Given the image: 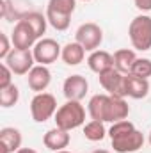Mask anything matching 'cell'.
Masks as SVG:
<instances>
[{
	"label": "cell",
	"mask_w": 151,
	"mask_h": 153,
	"mask_svg": "<svg viewBox=\"0 0 151 153\" xmlns=\"http://www.w3.org/2000/svg\"><path fill=\"white\" fill-rule=\"evenodd\" d=\"M50 82H52V73H50L48 66L38 64L29 71L27 84L34 93H44V89L50 85Z\"/></svg>",
	"instance_id": "5bb4252c"
},
{
	"label": "cell",
	"mask_w": 151,
	"mask_h": 153,
	"mask_svg": "<svg viewBox=\"0 0 151 153\" xmlns=\"http://www.w3.org/2000/svg\"><path fill=\"white\" fill-rule=\"evenodd\" d=\"M82 2H91V0H82Z\"/></svg>",
	"instance_id": "d6a6232c"
},
{
	"label": "cell",
	"mask_w": 151,
	"mask_h": 153,
	"mask_svg": "<svg viewBox=\"0 0 151 153\" xmlns=\"http://www.w3.org/2000/svg\"><path fill=\"white\" fill-rule=\"evenodd\" d=\"M87 111H89L91 119H98L103 123H114V96L94 94L87 103Z\"/></svg>",
	"instance_id": "277c9868"
},
{
	"label": "cell",
	"mask_w": 151,
	"mask_h": 153,
	"mask_svg": "<svg viewBox=\"0 0 151 153\" xmlns=\"http://www.w3.org/2000/svg\"><path fill=\"white\" fill-rule=\"evenodd\" d=\"M16 153H38L36 150H32V148H20Z\"/></svg>",
	"instance_id": "f1b7e54d"
},
{
	"label": "cell",
	"mask_w": 151,
	"mask_h": 153,
	"mask_svg": "<svg viewBox=\"0 0 151 153\" xmlns=\"http://www.w3.org/2000/svg\"><path fill=\"white\" fill-rule=\"evenodd\" d=\"M150 93V82L148 78H141L132 73L126 75V96L133 100H142Z\"/></svg>",
	"instance_id": "2e32d148"
},
{
	"label": "cell",
	"mask_w": 151,
	"mask_h": 153,
	"mask_svg": "<svg viewBox=\"0 0 151 153\" xmlns=\"http://www.w3.org/2000/svg\"><path fill=\"white\" fill-rule=\"evenodd\" d=\"M137 61V55L133 50L130 48H119L115 53H114V68L124 75H128L132 71V66L133 62Z\"/></svg>",
	"instance_id": "e0dca14e"
},
{
	"label": "cell",
	"mask_w": 151,
	"mask_h": 153,
	"mask_svg": "<svg viewBox=\"0 0 151 153\" xmlns=\"http://www.w3.org/2000/svg\"><path fill=\"white\" fill-rule=\"evenodd\" d=\"M32 53H34V59H36V62H38V64L50 66V64H53V62L61 57L62 48H61V45H59L55 39L41 38L38 43L34 45Z\"/></svg>",
	"instance_id": "8992f818"
},
{
	"label": "cell",
	"mask_w": 151,
	"mask_h": 153,
	"mask_svg": "<svg viewBox=\"0 0 151 153\" xmlns=\"http://www.w3.org/2000/svg\"><path fill=\"white\" fill-rule=\"evenodd\" d=\"M11 41H13V48L30 50V48H34V45L38 43L39 39H38V36H36V32L32 30V27L21 18V20H18V23H16L14 29H13Z\"/></svg>",
	"instance_id": "9c48e42d"
},
{
	"label": "cell",
	"mask_w": 151,
	"mask_h": 153,
	"mask_svg": "<svg viewBox=\"0 0 151 153\" xmlns=\"http://www.w3.org/2000/svg\"><path fill=\"white\" fill-rule=\"evenodd\" d=\"M46 20H48V23L55 29V30H59V32H62V30H68V27H70V23H71V16H68V14H62V13H57V11H52V9H46Z\"/></svg>",
	"instance_id": "44dd1931"
},
{
	"label": "cell",
	"mask_w": 151,
	"mask_h": 153,
	"mask_svg": "<svg viewBox=\"0 0 151 153\" xmlns=\"http://www.w3.org/2000/svg\"><path fill=\"white\" fill-rule=\"evenodd\" d=\"M70 141H71V135L68 130H62L59 126L48 130L44 135H43V144L52 150V152H61V150H66L70 146Z\"/></svg>",
	"instance_id": "7c38bea8"
},
{
	"label": "cell",
	"mask_w": 151,
	"mask_h": 153,
	"mask_svg": "<svg viewBox=\"0 0 151 153\" xmlns=\"http://www.w3.org/2000/svg\"><path fill=\"white\" fill-rule=\"evenodd\" d=\"M139 11H151V0H133Z\"/></svg>",
	"instance_id": "83f0119b"
},
{
	"label": "cell",
	"mask_w": 151,
	"mask_h": 153,
	"mask_svg": "<svg viewBox=\"0 0 151 153\" xmlns=\"http://www.w3.org/2000/svg\"><path fill=\"white\" fill-rule=\"evenodd\" d=\"M55 153H71V152H68V150H61V152H55Z\"/></svg>",
	"instance_id": "4dcf8cb0"
},
{
	"label": "cell",
	"mask_w": 151,
	"mask_h": 153,
	"mask_svg": "<svg viewBox=\"0 0 151 153\" xmlns=\"http://www.w3.org/2000/svg\"><path fill=\"white\" fill-rule=\"evenodd\" d=\"M46 9H52V11L71 16L76 9V0H48Z\"/></svg>",
	"instance_id": "603a6c76"
},
{
	"label": "cell",
	"mask_w": 151,
	"mask_h": 153,
	"mask_svg": "<svg viewBox=\"0 0 151 153\" xmlns=\"http://www.w3.org/2000/svg\"><path fill=\"white\" fill-rule=\"evenodd\" d=\"M0 41H2V45H0V59L2 61H5V57L11 53V43L13 41H9V38H7V34H0Z\"/></svg>",
	"instance_id": "4316f807"
},
{
	"label": "cell",
	"mask_w": 151,
	"mask_h": 153,
	"mask_svg": "<svg viewBox=\"0 0 151 153\" xmlns=\"http://www.w3.org/2000/svg\"><path fill=\"white\" fill-rule=\"evenodd\" d=\"M23 20L32 27V30L36 32L38 39L43 38V34L46 32V23H48L46 16H43V14L38 13V11H30L29 14H25V16H23Z\"/></svg>",
	"instance_id": "ffe728a7"
},
{
	"label": "cell",
	"mask_w": 151,
	"mask_h": 153,
	"mask_svg": "<svg viewBox=\"0 0 151 153\" xmlns=\"http://www.w3.org/2000/svg\"><path fill=\"white\" fill-rule=\"evenodd\" d=\"M20 100V89L18 85L11 84L9 87L5 89H0V107L4 109H9V107H14Z\"/></svg>",
	"instance_id": "7402d4cb"
},
{
	"label": "cell",
	"mask_w": 151,
	"mask_h": 153,
	"mask_svg": "<svg viewBox=\"0 0 151 153\" xmlns=\"http://www.w3.org/2000/svg\"><path fill=\"white\" fill-rule=\"evenodd\" d=\"M93 153H110V152H107V150H96V152H93Z\"/></svg>",
	"instance_id": "f546056e"
},
{
	"label": "cell",
	"mask_w": 151,
	"mask_h": 153,
	"mask_svg": "<svg viewBox=\"0 0 151 153\" xmlns=\"http://www.w3.org/2000/svg\"><path fill=\"white\" fill-rule=\"evenodd\" d=\"M133 130H135V125L132 121H128V119H123V121L112 123V126L109 130V135H110V139H117V137H123V135H126V134H130Z\"/></svg>",
	"instance_id": "cb8c5ba5"
},
{
	"label": "cell",
	"mask_w": 151,
	"mask_h": 153,
	"mask_svg": "<svg viewBox=\"0 0 151 153\" xmlns=\"http://www.w3.org/2000/svg\"><path fill=\"white\" fill-rule=\"evenodd\" d=\"M84 135L87 141H103L105 135H107V130H105V123L103 121H98V119H91L89 123L84 125Z\"/></svg>",
	"instance_id": "d6986e66"
},
{
	"label": "cell",
	"mask_w": 151,
	"mask_h": 153,
	"mask_svg": "<svg viewBox=\"0 0 151 153\" xmlns=\"http://www.w3.org/2000/svg\"><path fill=\"white\" fill-rule=\"evenodd\" d=\"M61 59L68 64V66H78L80 62H84L85 59V48L80 45V43H68L64 48H62V53H61Z\"/></svg>",
	"instance_id": "ac0fdd59"
},
{
	"label": "cell",
	"mask_w": 151,
	"mask_h": 153,
	"mask_svg": "<svg viewBox=\"0 0 151 153\" xmlns=\"http://www.w3.org/2000/svg\"><path fill=\"white\" fill-rule=\"evenodd\" d=\"M132 75L141 76V78H150L151 76V59L146 57H137V61L132 66Z\"/></svg>",
	"instance_id": "d4e9b609"
},
{
	"label": "cell",
	"mask_w": 151,
	"mask_h": 153,
	"mask_svg": "<svg viewBox=\"0 0 151 153\" xmlns=\"http://www.w3.org/2000/svg\"><path fill=\"white\" fill-rule=\"evenodd\" d=\"M55 125L62 130H75L85 123V109L80 102L76 100H68L64 105H61L55 112Z\"/></svg>",
	"instance_id": "6da1fadb"
},
{
	"label": "cell",
	"mask_w": 151,
	"mask_h": 153,
	"mask_svg": "<svg viewBox=\"0 0 151 153\" xmlns=\"http://www.w3.org/2000/svg\"><path fill=\"white\" fill-rule=\"evenodd\" d=\"M112 143L114 152L117 153H135L139 152L142 146H144V134L141 130H133L123 137H117V139H110Z\"/></svg>",
	"instance_id": "30bf717a"
},
{
	"label": "cell",
	"mask_w": 151,
	"mask_h": 153,
	"mask_svg": "<svg viewBox=\"0 0 151 153\" xmlns=\"http://www.w3.org/2000/svg\"><path fill=\"white\" fill-rule=\"evenodd\" d=\"M21 132L14 126H4L0 130V153H16L21 148Z\"/></svg>",
	"instance_id": "4fadbf2b"
},
{
	"label": "cell",
	"mask_w": 151,
	"mask_h": 153,
	"mask_svg": "<svg viewBox=\"0 0 151 153\" xmlns=\"http://www.w3.org/2000/svg\"><path fill=\"white\" fill-rule=\"evenodd\" d=\"M87 66H89L91 71H94V73L100 75V73L114 68V55H110L105 50H94L87 57Z\"/></svg>",
	"instance_id": "9a60e30c"
},
{
	"label": "cell",
	"mask_w": 151,
	"mask_h": 153,
	"mask_svg": "<svg viewBox=\"0 0 151 153\" xmlns=\"http://www.w3.org/2000/svg\"><path fill=\"white\" fill-rule=\"evenodd\" d=\"M75 41L80 43V45L85 48V52L100 50V45L103 43V30H101L100 25H96V23H93V22L82 23V25L76 29Z\"/></svg>",
	"instance_id": "5b68a950"
},
{
	"label": "cell",
	"mask_w": 151,
	"mask_h": 153,
	"mask_svg": "<svg viewBox=\"0 0 151 153\" xmlns=\"http://www.w3.org/2000/svg\"><path fill=\"white\" fill-rule=\"evenodd\" d=\"M100 84L110 96H117V98L126 96V75L117 71L115 68L100 73Z\"/></svg>",
	"instance_id": "ba28073f"
},
{
	"label": "cell",
	"mask_w": 151,
	"mask_h": 153,
	"mask_svg": "<svg viewBox=\"0 0 151 153\" xmlns=\"http://www.w3.org/2000/svg\"><path fill=\"white\" fill-rule=\"evenodd\" d=\"M87 91H89V82L82 75H70L62 84V93H64L66 100L80 102L82 98H85Z\"/></svg>",
	"instance_id": "8fae6325"
},
{
	"label": "cell",
	"mask_w": 151,
	"mask_h": 153,
	"mask_svg": "<svg viewBox=\"0 0 151 153\" xmlns=\"http://www.w3.org/2000/svg\"><path fill=\"white\" fill-rule=\"evenodd\" d=\"M148 141H150V144H151V132H150V137H148Z\"/></svg>",
	"instance_id": "1f68e13d"
},
{
	"label": "cell",
	"mask_w": 151,
	"mask_h": 153,
	"mask_svg": "<svg viewBox=\"0 0 151 153\" xmlns=\"http://www.w3.org/2000/svg\"><path fill=\"white\" fill-rule=\"evenodd\" d=\"M57 112V100L50 93H36L30 102V116L36 123H44Z\"/></svg>",
	"instance_id": "3957f363"
},
{
	"label": "cell",
	"mask_w": 151,
	"mask_h": 153,
	"mask_svg": "<svg viewBox=\"0 0 151 153\" xmlns=\"http://www.w3.org/2000/svg\"><path fill=\"white\" fill-rule=\"evenodd\" d=\"M13 75L14 73L11 71V68L5 62H2L0 64V89H5L13 84Z\"/></svg>",
	"instance_id": "484cf974"
},
{
	"label": "cell",
	"mask_w": 151,
	"mask_h": 153,
	"mask_svg": "<svg viewBox=\"0 0 151 153\" xmlns=\"http://www.w3.org/2000/svg\"><path fill=\"white\" fill-rule=\"evenodd\" d=\"M128 38L135 50L148 52L151 48V16L139 14L130 22Z\"/></svg>",
	"instance_id": "7a4b0ae2"
},
{
	"label": "cell",
	"mask_w": 151,
	"mask_h": 153,
	"mask_svg": "<svg viewBox=\"0 0 151 153\" xmlns=\"http://www.w3.org/2000/svg\"><path fill=\"white\" fill-rule=\"evenodd\" d=\"M9 68H11V71L14 73V75H29V71L34 68V62H36V59H34V53L30 52V50H20V48H13L11 50V53L5 57V61H4Z\"/></svg>",
	"instance_id": "52a82bcc"
}]
</instances>
